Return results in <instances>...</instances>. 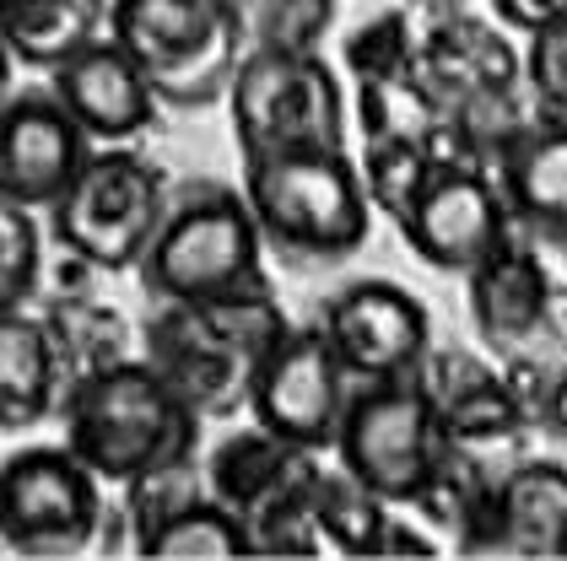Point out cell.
I'll return each mask as SVG.
<instances>
[{
	"instance_id": "cell-2",
	"label": "cell",
	"mask_w": 567,
	"mask_h": 561,
	"mask_svg": "<svg viewBox=\"0 0 567 561\" xmlns=\"http://www.w3.org/2000/svg\"><path fill=\"white\" fill-rule=\"evenodd\" d=\"M244 200L265 249L298 264H336L368 243V189L347 146H292L244 157Z\"/></svg>"
},
{
	"instance_id": "cell-12",
	"label": "cell",
	"mask_w": 567,
	"mask_h": 561,
	"mask_svg": "<svg viewBox=\"0 0 567 561\" xmlns=\"http://www.w3.org/2000/svg\"><path fill=\"white\" fill-rule=\"evenodd\" d=\"M400 232L422 264H433L443 276H465L476 259H486L514 232V221L492 184V168L460 163V168H433L422 178L411 211L400 216Z\"/></svg>"
},
{
	"instance_id": "cell-33",
	"label": "cell",
	"mask_w": 567,
	"mask_h": 561,
	"mask_svg": "<svg viewBox=\"0 0 567 561\" xmlns=\"http://www.w3.org/2000/svg\"><path fill=\"white\" fill-rule=\"evenodd\" d=\"M379 557H437V546L433 540H422L416 529H405V523H384Z\"/></svg>"
},
{
	"instance_id": "cell-24",
	"label": "cell",
	"mask_w": 567,
	"mask_h": 561,
	"mask_svg": "<svg viewBox=\"0 0 567 561\" xmlns=\"http://www.w3.org/2000/svg\"><path fill=\"white\" fill-rule=\"evenodd\" d=\"M384 523H390V502H379V497H373L368 486H357L347 470H336V475L319 480L313 529H319V540H330L341 557H351V561L379 557Z\"/></svg>"
},
{
	"instance_id": "cell-7",
	"label": "cell",
	"mask_w": 567,
	"mask_h": 561,
	"mask_svg": "<svg viewBox=\"0 0 567 561\" xmlns=\"http://www.w3.org/2000/svg\"><path fill=\"white\" fill-rule=\"evenodd\" d=\"M227 114L244 157L292 152V146H347V86L319 49H260L249 43L233 82Z\"/></svg>"
},
{
	"instance_id": "cell-35",
	"label": "cell",
	"mask_w": 567,
	"mask_h": 561,
	"mask_svg": "<svg viewBox=\"0 0 567 561\" xmlns=\"http://www.w3.org/2000/svg\"><path fill=\"white\" fill-rule=\"evenodd\" d=\"M11 71H17V54L6 49V39H0V97H6V82H11Z\"/></svg>"
},
{
	"instance_id": "cell-21",
	"label": "cell",
	"mask_w": 567,
	"mask_h": 561,
	"mask_svg": "<svg viewBox=\"0 0 567 561\" xmlns=\"http://www.w3.org/2000/svg\"><path fill=\"white\" fill-rule=\"evenodd\" d=\"M303 459H308L303 448L270 437L265 427L233 432V437H221L217 448L206 454V491L217 497L221 508H233L238 518H249L270 491L287 486V475L298 470Z\"/></svg>"
},
{
	"instance_id": "cell-34",
	"label": "cell",
	"mask_w": 567,
	"mask_h": 561,
	"mask_svg": "<svg viewBox=\"0 0 567 561\" xmlns=\"http://www.w3.org/2000/svg\"><path fill=\"white\" fill-rule=\"evenodd\" d=\"M535 411H546L551 432H557V437H567V373L546 384V394H540V405H535Z\"/></svg>"
},
{
	"instance_id": "cell-37",
	"label": "cell",
	"mask_w": 567,
	"mask_h": 561,
	"mask_svg": "<svg viewBox=\"0 0 567 561\" xmlns=\"http://www.w3.org/2000/svg\"><path fill=\"white\" fill-rule=\"evenodd\" d=\"M563 557H567V540H563Z\"/></svg>"
},
{
	"instance_id": "cell-6",
	"label": "cell",
	"mask_w": 567,
	"mask_h": 561,
	"mask_svg": "<svg viewBox=\"0 0 567 561\" xmlns=\"http://www.w3.org/2000/svg\"><path fill=\"white\" fill-rule=\"evenodd\" d=\"M330 454L379 502L416 508V497L427 491V480L449 454V432H443V411L427 384V367L405 373V378L351 384L347 416H341Z\"/></svg>"
},
{
	"instance_id": "cell-30",
	"label": "cell",
	"mask_w": 567,
	"mask_h": 561,
	"mask_svg": "<svg viewBox=\"0 0 567 561\" xmlns=\"http://www.w3.org/2000/svg\"><path fill=\"white\" fill-rule=\"evenodd\" d=\"M189 497H200V480H195L189 465H168V470H152V475H141V480H131V486H125V518H131V529H135V551H141V540H146L163 518H174Z\"/></svg>"
},
{
	"instance_id": "cell-29",
	"label": "cell",
	"mask_w": 567,
	"mask_h": 561,
	"mask_svg": "<svg viewBox=\"0 0 567 561\" xmlns=\"http://www.w3.org/2000/svg\"><path fill=\"white\" fill-rule=\"evenodd\" d=\"M44 276V232L28 206L0 200V313H17L39 292Z\"/></svg>"
},
{
	"instance_id": "cell-4",
	"label": "cell",
	"mask_w": 567,
	"mask_h": 561,
	"mask_svg": "<svg viewBox=\"0 0 567 561\" xmlns=\"http://www.w3.org/2000/svg\"><path fill=\"white\" fill-rule=\"evenodd\" d=\"M135 281L157 302H212L238 292H265V238L244 189L184 184L157 221Z\"/></svg>"
},
{
	"instance_id": "cell-15",
	"label": "cell",
	"mask_w": 567,
	"mask_h": 561,
	"mask_svg": "<svg viewBox=\"0 0 567 561\" xmlns=\"http://www.w3.org/2000/svg\"><path fill=\"white\" fill-rule=\"evenodd\" d=\"M492 184L508 206V221L567 249V120L563 114H535L519 135L492 157Z\"/></svg>"
},
{
	"instance_id": "cell-19",
	"label": "cell",
	"mask_w": 567,
	"mask_h": 561,
	"mask_svg": "<svg viewBox=\"0 0 567 561\" xmlns=\"http://www.w3.org/2000/svg\"><path fill=\"white\" fill-rule=\"evenodd\" d=\"M65 399V362L44 319L0 313V432H28Z\"/></svg>"
},
{
	"instance_id": "cell-31",
	"label": "cell",
	"mask_w": 567,
	"mask_h": 561,
	"mask_svg": "<svg viewBox=\"0 0 567 561\" xmlns=\"http://www.w3.org/2000/svg\"><path fill=\"white\" fill-rule=\"evenodd\" d=\"M519 71L529 92H535V103H540V114H563L567 120V17L524 39Z\"/></svg>"
},
{
	"instance_id": "cell-11",
	"label": "cell",
	"mask_w": 567,
	"mask_h": 561,
	"mask_svg": "<svg viewBox=\"0 0 567 561\" xmlns=\"http://www.w3.org/2000/svg\"><path fill=\"white\" fill-rule=\"evenodd\" d=\"M319 330L347 367L351 384H379V378H405L422 373L433 356V319L427 308L394 287L384 276L347 281L336 298L324 302Z\"/></svg>"
},
{
	"instance_id": "cell-32",
	"label": "cell",
	"mask_w": 567,
	"mask_h": 561,
	"mask_svg": "<svg viewBox=\"0 0 567 561\" xmlns=\"http://www.w3.org/2000/svg\"><path fill=\"white\" fill-rule=\"evenodd\" d=\"M486 6H492L497 28H508V33H524V39L567 17V0H486Z\"/></svg>"
},
{
	"instance_id": "cell-26",
	"label": "cell",
	"mask_w": 567,
	"mask_h": 561,
	"mask_svg": "<svg viewBox=\"0 0 567 561\" xmlns=\"http://www.w3.org/2000/svg\"><path fill=\"white\" fill-rule=\"evenodd\" d=\"M44 324H49V335H54L60 362H65V378H82V373H97V367L131 356V351H125V341H131V335H125V319H120L114 308L60 302Z\"/></svg>"
},
{
	"instance_id": "cell-1",
	"label": "cell",
	"mask_w": 567,
	"mask_h": 561,
	"mask_svg": "<svg viewBox=\"0 0 567 561\" xmlns=\"http://www.w3.org/2000/svg\"><path fill=\"white\" fill-rule=\"evenodd\" d=\"M60 416L65 448L103 486H131L152 470L189 465L200 448V411L146 356H120L71 378Z\"/></svg>"
},
{
	"instance_id": "cell-27",
	"label": "cell",
	"mask_w": 567,
	"mask_h": 561,
	"mask_svg": "<svg viewBox=\"0 0 567 561\" xmlns=\"http://www.w3.org/2000/svg\"><path fill=\"white\" fill-rule=\"evenodd\" d=\"M244 33L260 49H319L330 22H336V0H244Z\"/></svg>"
},
{
	"instance_id": "cell-23",
	"label": "cell",
	"mask_w": 567,
	"mask_h": 561,
	"mask_svg": "<svg viewBox=\"0 0 567 561\" xmlns=\"http://www.w3.org/2000/svg\"><path fill=\"white\" fill-rule=\"evenodd\" d=\"M433 394H437V411H443L449 443H465V448L514 437L524 427V416H529L514 399V388L503 378H492V373H481V367H471L454 388H433Z\"/></svg>"
},
{
	"instance_id": "cell-16",
	"label": "cell",
	"mask_w": 567,
	"mask_h": 561,
	"mask_svg": "<svg viewBox=\"0 0 567 561\" xmlns=\"http://www.w3.org/2000/svg\"><path fill=\"white\" fill-rule=\"evenodd\" d=\"M465 292H471V319L481 341L492 351H514L551 319V276L540 254L514 232L465 270Z\"/></svg>"
},
{
	"instance_id": "cell-13",
	"label": "cell",
	"mask_w": 567,
	"mask_h": 561,
	"mask_svg": "<svg viewBox=\"0 0 567 561\" xmlns=\"http://www.w3.org/2000/svg\"><path fill=\"white\" fill-rule=\"evenodd\" d=\"M87 129L65 114L49 86L0 97V200L49 211L87 163Z\"/></svg>"
},
{
	"instance_id": "cell-14",
	"label": "cell",
	"mask_w": 567,
	"mask_h": 561,
	"mask_svg": "<svg viewBox=\"0 0 567 561\" xmlns=\"http://www.w3.org/2000/svg\"><path fill=\"white\" fill-rule=\"evenodd\" d=\"M49 92L65 103V114L87 129L92 146H131L157 120V92L141 76L131 54L109 33L82 43L49 71Z\"/></svg>"
},
{
	"instance_id": "cell-8",
	"label": "cell",
	"mask_w": 567,
	"mask_h": 561,
	"mask_svg": "<svg viewBox=\"0 0 567 561\" xmlns=\"http://www.w3.org/2000/svg\"><path fill=\"white\" fill-rule=\"evenodd\" d=\"M168 211L163 173L125 146L87 152V163L49 206V238L87 270H135Z\"/></svg>"
},
{
	"instance_id": "cell-36",
	"label": "cell",
	"mask_w": 567,
	"mask_h": 561,
	"mask_svg": "<svg viewBox=\"0 0 567 561\" xmlns=\"http://www.w3.org/2000/svg\"><path fill=\"white\" fill-rule=\"evenodd\" d=\"M433 6H465V0H433Z\"/></svg>"
},
{
	"instance_id": "cell-22",
	"label": "cell",
	"mask_w": 567,
	"mask_h": 561,
	"mask_svg": "<svg viewBox=\"0 0 567 561\" xmlns=\"http://www.w3.org/2000/svg\"><path fill=\"white\" fill-rule=\"evenodd\" d=\"M135 557L146 561H244L255 557V540H249V523L221 508L212 491L189 497L174 518H163Z\"/></svg>"
},
{
	"instance_id": "cell-9",
	"label": "cell",
	"mask_w": 567,
	"mask_h": 561,
	"mask_svg": "<svg viewBox=\"0 0 567 561\" xmlns=\"http://www.w3.org/2000/svg\"><path fill=\"white\" fill-rule=\"evenodd\" d=\"M103 534V480L60 443L0 465V540L22 557H76Z\"/></svg>"
},
{
	"instance_id": "cell-17",
	"label": "cell",
	"mask_w": 567,
	"mask_h": 561,
	"mask_svg": "<svg viewBox=\"0 0 567 561\" xmlns=\"http://www.w3.org/2000/svg\"><path fill=\"white\" fill-rule=\"evenodd\" d=\"M416 86L433 97L437 114H449L454 103H465L471 92H503L519 86V54L497 28H486L476 17H449L437 22L427 43H416V65H411Z\"/></svg>"
},
{
	"instance_id": "cell-18",
	"label": "cell",
	"mask_w": 567,
	"mask_h": 561,
	"mask_svg": "<svg viewBox=\"0 0 567 561\" xmlns=\"http://www.w3.org/2000/svg\"><path fill=\"white\" fill-rule=\"evenodd\" d=\"M567 540V465L529 459L492 486V523L481 557H563Z\"/></svg>"
},
{
	"instance_id": "cell-28",
	"label": "cell",
	"mask_w": 567,
	"mask_h": 561,
	"mask_svg": "<svg viewBox=\"0 0 567 561\" xmlns=\"http://www.w3.org/2000/svg\"><path fill=\"white\" fill-rule=\"evenodd\" d=\"M351 82H394V76H411L416 65V33L400 11H379L373 22H362L341 49Z\"/></svg>"
},
{
	"instance_id": "cell-5",
	"label": "cell",
	"mask_w": 567,
	"mask_h": 561,
	"mask_svg": "<svg viewBox=\"0 0 567 561\" xmlns=\"http://www.w3.org/2000/svg\"><path fill=\"white\" fill-rule=\"evenodd\" d=\"M109 39L120 43L168 108H212L244 60L238 0H109Z\"/></svg>"
},
{
	"instance_id": "cell-25",
	"label": "cell",
	"mask_w": 567,
	"mask_h": 561,
	"mask_svg": "<svg viewBox=\"0 0 567 561\" xmlns=\"http://www.w3.org/2000/svg\"><path fill=\"white\" fill-rule=\"evenodd\" d=\"M357 173H362L368 206H379V211H384L394 227H400V216L411 211V200H416L422 178L433 173V157H427L422 135H405V129H394V135H373V141H362Z\"/></svg>"
},
{
	"instance_id": "cell-20",
	"label": "cell",
	"mask_w": 567,
	"mask_h": 561,
	"mask_svg": "<svg viewBox=\"0 0 567 561\" xmlns=\"http://www.w3.org/2000/svg\"><path fill=\"white\" fill-rule=\"evenodd\" d=\"M109 28V0H0V39L17 65L54 71Z\"/></svg>"
},
{
	"instance_id": "cell-3",
	"label": "cell",
	"mask_w": 567,
	"mask_h": 561,
	"mask_svg": "<svg viewBox=\"0 0 567 561\" xmlns=\"http://www.w3.org/2000/svg\"><path fill=\"white\" fill-rule=\"evenodd\" d=\"M287 313L270 292H238L212 302H163L146 324V362L200 411L238 416L249 405V384L265 351L281 341Z\"/></svg>"
},
{
	"instance_id": "cell-10",
	"label": "cell",
	"mask_w": 567,
	"mask_h": 561,
	"mask_svg": "<svg viewBox=\"0 0 567 561\" xmlns=\"http://www.w3.org/2000/svg\"><path fill=\"white\" fill-rule=\"evenodd\" d=\"M351 399L347 367L324 341L319 324H287L281 341L265 351L260 373L249 384V416L270 437L303 448V454H330L341 416Z\"/></svg>"
}]
</instances>
